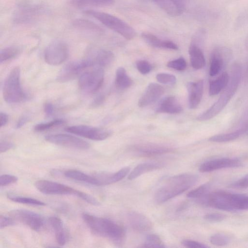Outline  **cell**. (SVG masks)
I'll return each instance as SVG.
<instances>
[{
  "label": "cell",
  "instance_id": "6da1fadb",
  "mask_svg": "<svg viewBox=\"0 0 248 248\" xmlns=\"http://www.w3.org/2000/svg\"><path fill=\"white\" fill-rule=\"evenodd\" d=\"M196 201L201 204L224 211L248 210V195L223 190L208 193Z\"/></svg>",
  "mask_w": 248,
  "mask_h": 248
},
{
  "label": "cell",
  "instance_id": "7a4b0ae2",
  "mask_svg": "<svg viewBox=\"0 0 248 248\" xmlns=\"http://www.w3.org/2000/svg\"><path fill=\"white\" fill-rule=\"evenodd\" d=\"M198 176L192 173H183L173 176L156 191L154 199L158 204L181 194L194 186L198 181Z\"/></svg>",
  "mask_w": 248,
  "mask_h": 248
},
{
  "label": "cell",
  "instance_id": "3957f363",
  "mask_svg": "<svg viewBox=\"0 0 248 248\" xmlns=\"http://www.w3.org/2000/svg\"><path fill=\"white\" fill-rule=\"evenodd\" d=\"M82 218L92 232L96 235L108 238L114 243H123L125 237L124 228L110 219L83 213Z\"/></svg>",
  "mask_w": 248,
  "mask_h": 248
},
{
  "label": "cell",
  "instance_id": "277c9868",
  "mask_svg": "<svg viewBox=\"0 0 248 248\" xmlns=\"http://www.w3.org/2000/svg\"><path fill=\"white\" fill-rule=\"evenodd\" d=\"M241 74L240 64L238 62L234 63L231 67L229 81L223 93L214 104L197 117V120L201 122L209 120L223 109L236 93L241 80Z\"/></svg>",
  "mask_w": 248,
  "mask_h": 248
},
{
  "label": "cell",
  "instance_id": "5b68a950",
  "mask_svg": "<svg viewBox=\"0 0 248 248\" xmlns=\"http://www.w3.org/2000/svg\"><path fill=\"white\" fill-rule=\"evenodd\" d=\"M34 186L41 192L48 195H72L78 197L85 202L95 206L99 202L92 196L62 184L46 180L37 181Z\"/></svg>",
  "mask_w": 248,
  "mask_h": 248
},
{
  "label": "cell",
  "instance_id": "8992f818",
  "mask_svg": "<svg viewBox=\"0 0 248 248\" xmlns=\"http://www.w3.org/2000/svg\"><path fill=\"white\" fill-rule=\"evenodd\" d=\"M84 12L86 15L97 19L105 26L127 40L133 39L136 36V31L131 26L115 16L93 10Z\"/></svg>",
  "mask_w": 248,
  "mask_h": 248
},
{
  "label": "cell",
  "instance_id": "52a82bcc",
  "mask_svg": "<svg viewBox=\"0 0 248 248\" xmlns=\"http://www.w3.org/2000/svg\"><path fill=\"white\" fill-rule=\"evenodd\" d=\"M3 96L8 103H16L26 98L20 82V70L19 67L13 68L7 76L3 87Z\"/></svg>",
  "mask_w": 248,
  "mask_h": 248
},
{
  "label": "cell",
  "instance_id": "ba28073f",
  "mask_svg": "<svg viewBox=\"0 0 248 248\" xmlns=\"http://www.w3.org/2000/svg\"><path fill=\"white\" fill-rule=\"evenodd\" d=\"M104 79L102 68L96 67L83 72L78 80L79 88L89 93H94L101 87Z\"/></svg>",
  "mask_w": 248,
  "mask_h": 248
},
{
  "label": "cell",
  "instance_id": "9c48e42d",
  "mask_svg": "<svg viewBox=\"0 0 248 248\" xmlns=\"http://www.w3.org/2000/svg\"><path fill=\"white\" fill-rule=\"evenodd\" d=\"M69 48L67 44L62 40H55L46 47L44 58L46 63L58 65L64 62L68 57Z\"/></svg>",
  "mask_w": 248,
  "mask_h": 248
},
{
  "label": "cell",
  "instance_id": "30bf717a",
  "mask_svg": "<svg viewBox=\"0 0 248 248\" xmlns=\"http://www.w3.org/2000/svg\"><path fill=\"white\" fill-rule=\"evenodd\" d=\"M9 215L14 220L28 226L32 230L39 232L45 225V218L40 215L26 209H15L9 212Z\"/></svg>",
  "mask_w": 248,
  "mask_h": 248
},
{
  "label": "cell",
  "instance_id": "8fae6325",
  "mask_svg": "<svg viewBox=\"0 0 248 248\" xmlns=\"http://www.w3.org/2000/svg\"><path fill=\"white\" fill-rule=\"evenodd\" d=\"M93 66L88 59L71 61L66 64L59 73L57 80L60 82H65L73 79L82 71Z\"/></svg>",
  "mask_w": 248,
  "mask_h": 248
},
{
  "label": "cell",
  "instance_id": "7c38bea8",
  "mask_svg": "<svg viewBox=\"0 0 248 248\" xmlns=\"http://www.w3.org/2000/svg\"><path fill=\"white\" fill-rule=\"evenodd\" d=\"M232 57L231 49L226 47L215 48L211 55L209 75L214 77L219 74Z\"/></svg>",
  "mask_w": 248,
  "mask_h": 248
},
{
  "label": "cell",
  "instance_id": "4fadbf2b",
  "mask_svg": "<svg viewBox=\"0 0 248 248\" xmlns=\"http://www.w3.org/2000/svg\"><path fill=\"white\" fill-rule=\"evenodd\" d=\"M65 131L94 140H103L111 134L110 130L87 125H78L69 126Z\"/></svg>",
  "mask_w": 248,
  "mask_h": 248
},
{
  "label": "cell",
  "instance_id": "5bb4252c",
  "mask_svg": "<svg viewBox=\"0 0 248 248\" xmlns=\"http://www.w3.org/2000/svg\"><path fill=\"white\" fill-rule=\"evenodd\" d=\"M45 139L50 143L66 147L86 150L89 149L90 147V145L88 142L68 134L48 135L45 136Z\"/></svg>",
  "mask_w": 248,
  "mask_h": 248
},
{
  "label": "cell",
  "instance_id": "9a60e30c",
  "mask_svg": "<svg viewBox=\"0 0 248 248\" xmlns=\"http://www.w3.org/2000/svg\"><path fill=\"white\" fill-rule=\"evenodd\" d=\"M241 165V161L237 158H217L202 163L199 167V171L202 172H208L222 169L238 167Z\"/></svg>",
  "mask_w": 248,
  "mask_h": 248
},
{
  "label": "cell",
  "instance_id": "2e32d148",
  "mask_svg": "<svg viewBox=\"0 0 248 248\" xmlns=\"http://www.w3.org/2000/svg\"><path fill=\"white\" fill-rule=\"evenodd\" d=\"M164 93L163 87L156 83H150L138 101L140 107H144L155 102Z\"/></svg>",
  "mask_w": 248,
  "mask_h": 248
},
{
  "label": "cell",
  "instance_id": "e0dca14e",
  "mask_svg": "<svg viewBox=\"0 0 248 248\" xmlns=\"http://www.w3.org/2000/svg\"><path fill=\"white\" fill-rule=\"evenodd\" d=\"M188 94V106L191 109L196 108L200 104L203 92V81L189 82L186 84Z\"/></svg>",
  "mask_w": 248,
  "mask_h": 248
},
{
  "label": "cell",
  "instance_id": "ac0fdd59",
  "mask_svg": "<svg viewBox=\"0 0 248 248\" xmlns=\"http://www.w3.org/2000/svg\"><path fill=\"white\" fill-rule=\"evenodd\" d=\"M87 59L92 62L93 66L103 68L112 63L114 56L112 52L108 50H91Z\"/></svg>",
  "mask_w": 248,
  "mask_h": 248
},
{
  "label": "cell",
  "instance_id": "d6986e66",
  "mask_svg": "<svg viewBox=\"0 0 248 248\" xmlns=\"http://www.w3.org/2000/svg\"><path fill=\"white\" fill-rule=\"evenodd\" d=\"M41 8L36 6H27L20 8L15 16L16 22L27 24L37 19L40 16Z\"/></svg>",
  "mask_w": 248,
  "mask_h": 248
},
{
  "label": "cell",
  "instance_id": "ffe728a7",
  "mask_svg": "<svg viewBox=\"0 0 248 248\" xmlns=\"http://www.w3.org/2000/svg\"><path fill=\"white\" fill-rule=\"evenodd\" d=\"M127 219L130 226L138 232L148 231L153 227L152 222L147 217L137 212L128 213Z\"/></svg>",
  "mask_w": 248,
  "mask_h": 248
},
{
  "label": "cell",
  "instance_id": "44dd1931",
  "mask_svg": "<svg viewBox=\"0 0 248 248\" xmlns=\"http://www.w3.org/2000/svg\"><path fill=\"white\" fill-rule=\"evenodd\" d=\"M182 110V107L177 98L174 96L170 95L161 100L155 110L158 113L178 114Z\"/></svg>",
  "mask_w": 248,
  "mask_h": 248
},
{
  "label": "cell",
  "instance_id": "7402d4cb",
  "mask_svg": "<svg viewBox=\"0 0 248 248\" xmlns=\"http://www.w3.org/2000/svg\"><path fill=\"white\" fill-rule=\"evenodd\" d=\"M134 150L143 155H157L170 153L173 151L171 148L156 144H141L136 146Z\"/></svg>",
  "mask_w": 248,
  "mask_h": 248
},
{
  "label": "cell",
  "instance_id": "603a6c76",
  "mask_svg": "<svg viewBox=\"0 0 248 248\" xmlns=\"http://www.w3.org/2000/svg\"><path fill=\"white\" fill-rule=\"evenodd\" d=\"M48 222L53 228L57 243L60 246L64 245L66 242L67 236L62 220L57 217H51Z\"/></svg>",
  "mask_w": 248,
  "mask_h": 248
},
{
  "label": "cell",
  "instance_id": "cb8c5ba5",
  "mask_svg": "<svg viewBox=\"0 0 248 248\" xmlns=\"http://www.w3.org/2000/svg\"><path fill=\"white\" fill-rule=\"evenodd\" d=\"M141 36L147 43L155 47L173 50H177L178 48L177 45L173 42L168 40H161L155 35L149 32H143Z\"/></svg>",
  "mask_w": 248,
  "mask_h": 248
},
{
  "label": "cell",
  "instance_id": "d4e9b609",
  "mask_svg": "<svg viewBox=\"0 0 248 248\" xmlns=\"http://www.w3.org/2000/svg\"><path fill=\"white\" fill-rule=\"evenodd\" d=\"M190 62L193 68L199 70L205 65V59L201 49L195 44H192L189 48Z\"/></svg>",
  "mask_w": 248,
  "mask_h": 248
},
{
  "label": "cell",
  "instance_id": "484cf974",
  "mask_svg": "<svg viewBox=\"0 0 248 248\" xmlns=\"http://www.w3.org/2000/svg\"><path fill=\"white\" fill-rule=\"evenodd\" d=\"M163 164L159 162L143 163L136 166L128 175L129 180H133L146 172L158 170L163 167Z\"/></svg>",
  "mask_w": 248,
  "mask_h": 248
},
{
  "label": "cell",
  "instance_id": "4316f807",
  "mask_svg": "<svg viewBox=\"0 0 248 248\" xmlns=\"http://www.w3.org/2000/svg\"><path fill=\"white\" fill-rule=\"evenodd\" d=\"M73 25L80 31L91 34H98L103 31L98 25L86 19H76L73 21Z\"/></svg>",
  "mask_w": 248,
  "mask_h": 248
},
{
  "label": "cell",
  "instance_id": "83f0119b",
  "mask_svg": "<svg viewBox=\"0 0 248 248\" xmlns=\"http://www.w3.org/2000/svg\"><path fill=\"white\" fill-rule=\"evenodd\" d=\"M64 175L66 177L76 181L86 183L93 186H99L98 180L93 175L91 176L76 170H70L65 171Z\"/></svg>",
  "mask_w": 248,
  "mask_h": 248
},
{
  "label": "cell",
  "instance_id": "f1b7e54d",
  "mask_svg": "<svg viewBox=\"0 0 248 248\" xmlns=\"http://www.w3.org/2000/svg\"><path fill=\"white\" fill-rule=\"evenodd\" d=\"M230 79V76L227 72H223L215 80L210 81L209 87V94L214 96L218 94L227 86Z\"/></svg>",
  "mask_w": 248,
  "mask_h": 248
},
{
  "label": "cell",
  "instance_id": "f546056e",
  "mask_svg": "<svg viewBox=\"0 0 248 248\" xmlns=\"http://www.w3.org/2000/svg\"><path fill=\"white\" fill-rule=\"evenodd\" d=\"M248 131V130L240 127L235 131L230 133L216 135L209 138V140L215 142H226L238 139L241 135Z\"/></svg>",
  "mask_w": 248,
  "mask_h": 248
},
{
  "label": "cell",
  "instance_id": "4dcf8cb0",
  "mask_svg": "<svg viewBox=\"0 0 248 248\" xmlns=\"http://www.w3.org/2000/svg\"><path fill=\"white\" fill-rule=\"evenodd\" d=\"M133 81L129 77L126 70L123 67L117 68L115 73V84L120 90H124L130 87Z\"/></svg>",
  "mask_w": 248,
  "mask_h": 248
},
{
  "label": "cell",
  "instance_id": "1f68e13d",
  "mask_svg": "<svg viewBox=\"0 0 248 248\" xmlns=\"http://www.w3.org/2000/svg\"><path fill=\"white\" fill-rule=\"evenodd\" d=\"M114 0H71L70 4L75 7L108 6L113 4Z\"/></svg>",
  "mask_w": 248,
  "mask_h": 248
},
{
  "label": "cell",
  "instance_id": "d6a6232c",
  "mask_svg": "<svg viewBox=\"0 0 248 248\" xmlns=\"http://www.w3.org/2000/svg\"><path fill=\"white\" fill-rule=\"evenodd\" d=\"M7 198L11 201L22 204L37 206H44L46 205L45 202L40 200L30 197L18 196L12 193H7Z\"/></svg>",
  "mask_w": 248,
  "mask_h": 248
},
{
  "label": "cell",
  "instance_id": "836d02e7",
  "mask_svg": "<svg viewBox=\"0 0 248 248\" xmlns=\"http://www.w3.org/2000/svg\"><path fill=\"white\" fill-rule=\"evenodd\" d=\"M160 8L171 16L181 15L172 0H153Z\"/></svg>",
  "mask_w": 248,
  "mask_h": 248
},
{
  "label": "cell",
  "instance_id": "e575fe53",
  "mask_svg": "<svg viewBox=\"0 0 248 248\" xmlns=\"http://www.w3.org/2000/svg\"><path fill=\"white\" fill-rule=\"evenodd\" d=\"M20 51V48L16 46H11L2 49L0 52V63L14 58Z\"/></svg>",
  "mask_w": 248,
  "mask_h": 248
},
{
  "label": "cell",
  "instance_id": "d590c367",
  "mask_svg": "<svg viewBox=\"0 0 248 248\" xmlns=\"http://www.w3.org/2000/svg\"><path fill=\"white\" fill-rule=\"evenodd\" d=\"M145 248H164L165 246L159 236L155 234L147 235L142 246Z\"/></svg>",
  "mask_w": 248,
  "mask_h": 248
},
{
  "label": "cell",
  "instance_id": "8d00e7d4",
  "mask_svg": "<svg viewBox=\"0 0 248 248\" xmlns=\"http://www.w3.org/2000/svg\"><path fill=\"white\" fill-rule=\"evenodd\" d=\"M209 185L207 184H203L189 191L186 196L188 198L197 200L205 196L209 193Z\"/></svg>",
  "mask_w": 248,
  "mask_h": 248
},
{
  "label": "cell",
  "instance_id": "74e56055",
  "mask_svg": "<svg viewBox=\"0 0 248 248\" xmlns=\"http://www.w3.org/2000/svg\"><path fill=\"white\" fill-rule=\"evenodd\" d=\"M64 122V121L62 119H56L48 123L37 124L34 126V129L37 132H42L61 125Z\"/></svg>",
  "mask_w": 248,
  "mask_h": 248
},
{
  "label": "cell",
  "instance_id": "f35d334b",
  "mask_svg": "<svg viewBox=\"0 0 248 248\" xmlns=\"http://www.w3.org/2000/svg\"><path fill=\"white\" fill-rule=\"evenodd\" d=\"M229 238L227 235L222 233L213 234L210 238L211 243L218 246L226 245L229 243Z\"/></svg>",
  "mask_w": 248,
  "mask_h": 248
},
{
  "label": "cell",
  "instance_id": "ab89813d",
  "mask_svg": "<svg viewBox=\"0 0 248 248\" xmlns=\"http://www.w3.org/2000/svg\"><path fill=\"white\" fill-rule=\"evenodd\" d=\"M156 78L158 82L166 85H172L175 83V77L170 74L161 73L156 75Z\"/></svg>",
  "mask_w": 248,
  "mask_h": 248
},
{
  "label": "cell",
  "instance_id": "60d3db41",
  "mask_svg": "<svg viewBox=\"0 0 248 248\" xmlns=\"http://www.w3.org/2000/svg\"><path fill=\"white\" fill-rule=\"evenodd\" d=\"M167 66L178 71H183L186 67V62L183 57H180L177 59L169 62Z\"/></svg>",
  "mask_w": 248,
  "mask_h": 248
},
{
  "label": "cell",
  "instance_id": "b9f144b4",
  "mask_svg": "<svg viewBox=\"0 0 248 248\" xmlns=\"http://www.w3.org/2000/svg\"><path fill=\"white\" fill-rule=\"evenodd\" d=\"M136 65L138 71L143 75L148 74L152 69V65L146 60L138 61Z\"/></svg>",
  "mask_w": 248,
  "mask_h": 248
},
{
  "label": "cell",
  "instance_id": "7bdbcfd3",
  "mask_svg": "<svg viewBox=\"0 0 248 248\" xmlns=\"http://www.w3.org/2000/svg\"><path fill=\"white\" fill-rule=\"evenodd\" d=\"M18 178L11 174H3L0 177V185L1 186H6L16 183Z\"/></svg>",
  "mask_w": 248,
  "mask_h": 248
},
{
  "label": "cell",
  "instance_id": "ee69618b",
  "mask_svg": "<svg viewBox=\"0 0 248 248\" xmlns=\"http://www.w3.org/2000/svg\"><path fill=\"white\" fill-rule=\"evenodd\" d=\"M182 244L185 247L190 248H206V245L202 243L189 239H185L182 241Z\"/></svg>",
  "mask_w": 248,
  "mask_h": 248
},
{
  "label": "cell",
  "instance_id": "f6af8a7d",
  "mask_svg": "<svg viewBox=\"0 0 248 248\" xmlns=\"http://www.w3.org/2000/svg\"><path fill=\"white\" fill-rule=\"evenodd\" d=\"M231 187L235 188H246L248 187V174L237 181L232 183Z\"/></svg>",
  "mask_w": 248,
  "mask_h": 248
},
{
  "label": "cell",
  "instance_id": "bcb514c9",
  "mask_svg": "<svg viewBox=\"0 0 248 248\" xmlns=\"http://www.w3.org/2000/svg\"><path fill=\"white\" fill-rule=\"evenodd\" d=\"M204 218L205 220L211 222H220L225 219V216L219 213H210L205 215Z\"/></svg>",
  "mask_w": 248,
  "mask_h": 248
},
{
  "label": "cell",
  "instance_id": "7dc6e473",
  "mask_svg": "<svg viewBox=\"0 0 248 248\" xmlns=\"http://www.w3.org/2000/svg\"><path fill=\"white\" fill-rule=\"evenodd\" d=\"M14 219L2 215L0 216V228H4L14 225Z\"/></svg>",
  "mask_w": 248,
  "mask_h": 248
},
{
  "label": "cell",
  "instance_id": "c3c4849f",
  "mask_svg": "<svg viewBox=\"0 0 248 248\" xmlns=\"http://www.w3.org/2000/svg\"><path fill=\"white\" fill-rule=\"evenodd\" d=\"M247 23H248V9L241 13L237 20V24L239 26Z\"/></svg>",
  "mask_w": 248,
  "mask_h": 248
},
{
  "label": "cell",
  "instance_id": "681fc988",
  "mask_svg": "<svg viewBox=\"0 0 248 248\" xmlns=\"http://www.w3.org/2000/svg\"><path fill=\"white\" fill-rule=\"evenodd\" d=\"M14 147V144L8 141H1L0 143V152L1 153L5 152Z\"/></svg>",
  "mask_w": 248,
  "mask_h": 248
},
{
  "label": "cell",
  "instance_id": "f907efd6",
  "mask_svg": "<svg viewBox=\"0 0 248 248\" xmlns=\"http://www.w3.org/2000/svg\"><path fill=\"white\" fill-rule=\"evenodd\" d=\"M44 111L47 116H50L54 112V106L50 102L46 103L44 105Z\"/></svg>",
  "mask_w": 248,
  "mask_h": 248
},
{
  "label": "cell",
  "instance_id": "816d5d0a",
  "mask_svg": "<svg viewBox=\"0 0 248 248\" xmlns=\"http://www.w3.org/2000/svg\"><path fill=\"white\" fill-rule=\"evenodd\" d=\"M172 1L179 11L182 14L185 7L184 0H172Z\"/></svg>",
  "mask_w": 248,
  "mask_h": 248
},
{
  "label": "cell",
  "instance_id": "f5cc1de1",
  "mask_svg": "<svg viewBox=\"0 0 248 248\" xmlns=\"http://www.w3.org/2000/svg\"><path fill=\"white\" fill-rule=\"evenodd\" d=\"M105 100V96L103 94H100L97 96L92 103V106L97 107L102 104Z\"/></svg>",
  "mask_w": 248,
  "mask_h": 248
},
{
  "label": "cell",
  "instance_id": "db71d44e",
  "mask_svg": "<svg viewBox=\"0 0 248 248\" xmlns=\"http://www.w3.org/2000/svg\"><path fill=\"white\" fill-rule=\"evenodd\" d=\"M0 127L5 126L8 122V116L4 112H1L0 113Z\"/></svg>",
  "mask_w": 248,
  "mask_h": 248
},
{
  "label": "cell",
  "instance_id": "11a10c76",
  "mask_svg": "<svg viewBox=\"0 0 248 248\" xmlns=\"http://www.w3.org/2000/svg\"><path fill=\"white\" fill-rule=\"evenodd\" d=\"M28 117L25 116L21 117L17 122L16 128H19L23 126L28 122Z\"/></svg>",
  "mask_w": 248,
  "mask_h": 248
},
{
  "label": "cell",
  "instance_id": "9f6ffc18",
  "mask_svg": "<svg viewBox=\"0 0 248 248\" xmlns=\"http://www.w3.org/2000/svg\"><path fill=\"white\" fill-rule=\"evenodd\" d=\"M244 79L245 83L248 85V60L246 63V68L244 73Z\"/></svg>",
  "mask_w": 248,
  "mask_h": 248
},
{
  "label": "cell",
  "instance_id": "6f0895ef",
  "mask_svg": "<svg viewBox=\"0 0 248 248\" xmlns=\"http://www.w3.org/2000/svg\"><path fill=\"white\" fill-rule=\"evenodd\" d=\"M246 47L247 48V49H248V37L247 38L246 41Z\"/></svg>",
  "mask_w": 248,
  "mask_h": 248
},
{
  "label": "cell",
  "instance_id": "680465c9",
  "mask_svg": "<svg viewBox=\"0 0 248 248\" xmlns=\"http://www.w3.org/2000/svg\"></svg>",
  "mask_w": 248,
  "mask_h": 248
}]
</instances>
